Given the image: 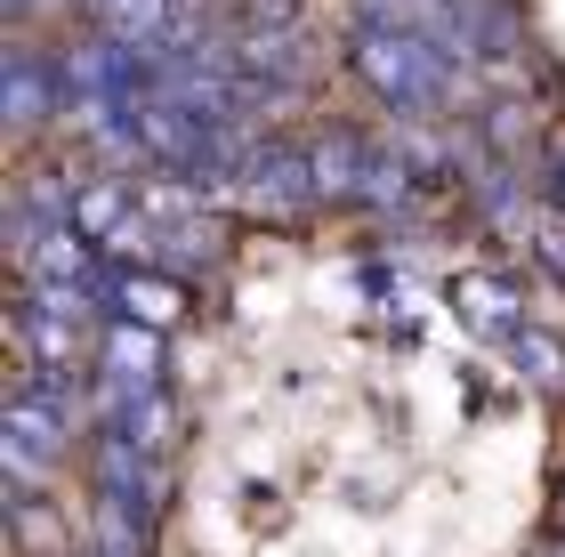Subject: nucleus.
Segmentation results:
<instances>
[{"instance_id":"nucleus-6","label":"nucleus","mask_w":565,"mask_h":557,"mask_svg":"<svg viewBox=\"0 0 565 557\" xmlns=\"http://www.w3.org/2000/svg\"><path fill=\"white\" fill-rule=\"evenodd\" d=\"M533 259H542L557 283H565V211H557V218H542V243H533Z\"/></svg>"},{"instance_id":"nucleus-1","label":"nucleus","mask_w":565,"mask_h":557,"mask_svg":"<svg viewBox=\"0 0 565 557\" xmlns=\"http://www.w3.org/2000/svg\"><path fill=\"white\" fill-rule=\"evenodd\" d=\"M355 73L396 97V106H428L436 89H445V73H436V49H420L413 33H364L355 41Z\"/></svg>"},{"instance_id":"nucleus-5","label":"nucleus","mask_w":565,"mask_h":557,"mask_svg":"<svg viewBox=\"0 0 565 557\" xmlns=\"http://www.w3.org/2000/svg\"><path fill=\"white\" fill-rule=\"evenodd\" d=\"M518 364H533V379H542V388H565V340L518 332Z\"/></svg>"},{"instance_id":"nucleus-2","label":"nucleus","mask_w":565,"mask_h":557,"mask_svg":"<svg viewBox=\"0 0 565 557\" xmlns=\"http://www.w3.org/2000/svg\"><path fill=\"white\" fill-rule=\"evenodd\" d=\"M452 308L469 315L477 332H509V340H518V299H509V283H493V275H460Z\"/></svg>"},{"instance_id":"nucleus-4","label":"nucleus","mask_w":565,"mask_h":557,"mask_svg":"<svg viewBox=\"0 0 565 557\" xmlns=\"http://www.w3.org/2000/svg\"><path fill=\"white\" fill-rule=\"evenodd\" d=\"M178 299H186V291H178V283H162V275H146V283H138V275H130V283H121V315H146V323H178Z\"/></svg>"},{"instance_id":"nucleus-7","label":"nucleus","mask_w":565,"mask_h":557,"mask_svg":"<svg viewBox=\"0 0 565 557\" xmlns=\"http://www.w3.org/2000/svg\"><path fill=\"white\" fill-rule=\"evenodd\" d=\"M557 211H565V154H557Z\"/></svg>"},{"instance_id":"nucleus-3","label":"nucleus","mask_w":565,"mask_h":557,"mask_svg":"<svg viewBox=\"0 0 565 557\" xmlns=\"http://www.w3.org/2000/svg\"><path fill=\"white\" fill-rule=\"evenodd\" d=\"M97 24H106L121 49H153L170 33V0H97Z\"/></svg>"}]
</instances>
